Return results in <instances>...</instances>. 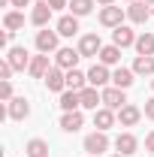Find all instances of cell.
<instances>
[{"label": "cell", "mask_w": 154, "mask_h": 157, "mask_svg": "<svg viewBox=\"0 0 154 157\" xmlns=\"http://www.w3.org/2000/svg\"><path fill=\"white\" fill-rule=\"evenodd\" d=\"M24 154L27 157H48V142L45 139H30L27 148H24Z\"/></svg>", "instance_id": "obj_26"}, {"label": "cell", "mask_w": 154, "mask_h": 157, "mask_svg": "<svg viewBox=\"0 0 154 157\" xmlns=\"http://www.w3.org/2000/svg\"><path fill=\"white\" fill-rule=\"evenodd\" d=\"M45 88H48V91H64V88H67V70L52 67V70L45 73Z\"/></svg>", "instance_id": "obj_10"}, {"label": "cell", "mask_w": 154, "mask_h": 157, "mask_svg": "<svg viewBox=\"0 0 154 157\" xmlns=\"http://www.w3.org/2000/svg\"><path fill=\"white\" fill-rule=\"evenodd\" d=\"M118 60H121V48H118L115 42H112V45H103V52H100V63H106V67H115Z\"/></svg>", "instance_id": "obj_25"}, {"label": "cell", "mask_w": 154, "mask_h": 157, "mask_svg": "<svg viewBox=\"0 0 154 157\" xmlns=\"http://www.w3.org/2000/svg\"><path fill=\"white\" fill-rule=\"evenodd\" d=\"M3 24H6V30H12V33H15V30L24 27V15H21L18 9H9V12L3 15Z\"/></svg>", "instance_id": "obj_27"}, {"label": "cell", "mask_w": 154, "mask_h": 157, "mask_svg": "<svg viewBox=\"0 0 154 157\" xmlns=\"http://www.w3.org/2000/svg\"><path fill=\"white\" fill-rule=\"evenodd\" d=\"M145 6H148V9H151V15H154V0H145Z\"/></svg>", "instance_id": "obj_37"}, {"label": "cell", "mask_w": 154, "mask_h": 157, "mask_svg": "<svg viewBox=\"0 0 154 157\" xmlns=\"http://www.w3.org/2000/svg\"><path fill=\"white\" fill-rule=\"evenodd\" d=\"M112 82V73L106 70V63H94L91 70H88V85L91 88H106Z\"/></svg>", "instance_id": "obj_6"}, {"label": "cell", "mask_w": 154, "mask_h": 157, "mask_svg": "<svg viewBox=\"0 0 154 157\" xmlns=\"http://www.w3.org/2000/svg\"><path fill=\"white\" fill-rule=\"evenodd\" d=\"M139 118H142V109L133 106V103H127L124 109H118V121H121V127H136Z\"/></svg>", "instance_id": "obj_11"}, {"label": "cell", "mask_w": 154, "mask_h": 157, "mask_svg": "<svg viewBox=\"0 0 154 157\" xmlns=\"http://www.w3.org/2000/svg\"><path fill=\"white\" fill-rule=\"evenodd\" d=\"M58 30H48V27H45V30H39L37 33V48L39 52H42V55H48V52H58Z\"/></svg>", "instance_id": "obj_7"}, {"label": "cell", "mask_w": 154, "mask_h": 157, "mask_svg": "<svg viewBox=\"0 0 154 157\" xmlns=\"http://www.w3.org/2000/svg\"><path fill=\"white\" fill-rule=\"evenodd\" d=\"M103 52V39L97 36V33H85V36L79 39V55L82 58H94Z\"/></svg>", "instance_id": "obj_3"}, {"label": "cell", "mask_w": 154, "mask_h": 157, "mask_svg": "<svg viewBox=\"0 0 154 157\" xmlns=\"http://www.w3.org/2000/svg\"><path fill=\"white\" fill-rule=\"evenodd\" d=\"M82 124H85V115L82 112H64V118H60V130H67V133L82 130Z\"/></svg>", "instance_id": "obj_17"}, {"label": "cell", "mask_w": 154, "mask_h": 157, "mask_svg": "<svg viewBox=\"0 0 154 157\" xmlns=\"http://www.w3.org/2000/svg\"><path fill=\"white\" fill-rule=\"evenodd\" d=\"M6 60L12 63V70H27L33 58L27 55V48H9V55H6Z\"/></svg>", "instance_id": "obj_15"}, {"label": "cell", "mask_w": 154, "mask_h": 157, "mask_svg": "<svg viewBox=\"0 0 154 157\" xmlns=\"http://www.w3.org/2000/svg\"><path fill=\"white\" fill-rule=\"evenodd\" d=\"M127 18L133 21V24H145V21L151 18V9L145 6V0H136V3L127 6Z\"/></svg>", "instance_id": "obj_9"}, {"label": "cell", "mask_w": 154, "mask_h": 157, "mask_svg": "<svg viewBox=\"0 0 154 157\" xmlns=\"http://www.w3.org/2000/svg\"><path fill=\"white\" fill-rule=\"evenodd\" d=\"M112 157H124V154H112Z\"/></svg>", "instance_id": "obj_39"}, {"label": "cell", "mask_w": 154, "mask_h": 157, "mask_svg": "<svg viewBox=\"0 0 154 157\" xmlns=\"http://www.w3.org/2000/svg\"><path fill=\"white\" fill-rule=\"evenodd\" d=\"M133 70H127V67H118L115 73H112V85H115V88H124V91H127V88H130V85H133Z\"/></svg>", "instance_id": "obj_23"}, {"label": "cell", "mask_w": 154, "mask_h": 157, "mask_svg": "<svg viewBox=\"0 0 154 157\" xmlns=\"http://www.w3.org/2000/svg\"><path fill=\"white\" fill-rule=\"evenodd\" d=\"M27 115H30V106H27V100H24V97H12V100H9V106H6V118H12V121H24Z\"/></svg>", "instance_id": "obj_8"}, {"label": "cell", "mask_w": 154, "mask_h": 157, "mask_svg": "<svg viewBox=\"0 0 154 157\" xmlns=\"http://www.w3.org/2000/svg\"><path fill=\"white\" fill-rule=\"evenodd\" d=\"M9 76H12V63L3 60V63H0V82H9Z\"/></svg>", "instance_id": "obj_30"}, {"label": "cell", "mask_w": 154, "mask_h": 157, "mask_svg": "<svg viewBox=\"0 0 154 157\" xmlns=\"http://www.w3.org/2000/svg\"><path fill=\"white\" fill-rule=\"evenodd\" d=\"M112 42H115L118 48H127V45H136V33L127 27V24H121L112 30Z\"/></svg>", "instance_id": "obj_13"}, {"label": "cell", "mask_w": 154, "mask_h": 157, "mask_svg": "<svg viewBox=\"0 0 154 157\" xmlns=\"http://www.w3.org/2000/svg\"><path fill=\"white\" fill-rule=\"evenodd\" d=\"M97 3H100V6H112L115 0H97Z\"/></svg>", "instance_id": "obj_36"}, {"label": "cell", "mask_w": 154, "mask_h": 157, "mask_svg": "<svg viewBox=\"0 0 154 157\" xmlns=\"http://www.w3.org/2000/svg\"><path fill=\"white\" fill-rule=\"evenodd\" d=\"M45 3H48V6H52V9H64V6H70V3H67V0H45Z\"/></svg>", "instance_id": "obj_34"}, {"label": "cell", "mask_w": 154, "mask_h": 157, "mask_svg": "<svg viewBox=\"0 0 154 157\" xmlns=\"http://www.w3.org/2000/svg\"><path fill=\"white\" fill-rule=\"evenodd\" d=\"M106 148H109V136H106L103 130H97V133H91V136H85V151H88L91 157H100Z\"/></svg>", "instance_id": "obj_2"}, {"label": "cell", "mask_w": 154, "mask_h": 157, "mask_svg": "<svg viewBox=\"0 0 154 157\" xmlns=\"http://www.w3.org/2000/svg\"><path fill=\"white\" fill-rule=\"evenodd\" d=\"M124 9L121 6H103L100 9V24H106V27H121L124 24Z\"/></svg>", "instance_id": "obj_5"}, {"label": "cell", "mask_w": 154, "mask_h": 157, "mask_svg": "<svg viewBox=\"0 0 154 157\" xmlns=\"http://www.w3.org/2000/svg\"><path fill=\"white\" fill-rule=\"evenodd\" d=\"M136 52H139V55H154V33L136 36Z\"/></svg>", "instance_id": "obj_28"}, {"label": "cell", "mask_w": 154, "mask_h": 157, "mask_svg": "<svg viewBox=\"0 0 154 157\" xmlns=\"http://www.w3.org/2000/svg\"><path fill=\"white\" fill-rule=\"evenodd\" d=\"M0 97L6 100V103L12 100V85H9V82H0Z\"/></svg>", "instance_id": "obj_31"}, {"label": "cell", "mask_w": 154, "mask_h": 157, "mask_svg": "<svg viewBox=\"0 0 154 157\" xmlns=\"http://www.w3.org/2000/svg\"><path fill=\"white\" fill-rule=\"evenodd\" d=\"M145 151H148V154H154V130L145 136Z\"/></svg>", "instance_id": "obj_32"}, {"label": "cell", "mask_w": 154, "mask_h": 157, "mask_svg": "<svg viewBox=\"0 0 154 157\" xmlns=\"http://www.w3.org/2000/svg\"><path fill=\"white\" fill-rule=\"evenodd\" d=\"M67 88L70 91H85L88 88V76L82 70H67Z\"/></svg>", "instance_id": "obj_22"}, {"label": "cell", "mask_w": 154, "mask_h": 157, "mask_svg": "<svg viewBox=\"0 0 154 157\" xmlns=\"http://www.w3.org/2000/svg\"><path fill=\"white\" fill-rule=\"evenodd\" d=\"M130 3H136V0H130Z\"/></svg>", "instance_id": "obj_40"}, {"label": "cell", "mask_w": 154, "mask_h": 157, "mask_svg": "<svg viewBox=\"0 0 154 157\" xmlns=\"http://www.w3.org/2000/svg\"><path fill=\"white\" fill-rule=\"evenodd\" d=\"M52 12H55V9H52L48 3H37V6H33V12H30V21H33L37 27H45V24L52 21Z\"/></svg>", "instance_id": "obj_18"}, {"label": "cell", "mask_w": 154, "mask_h": 157, "mask_svg": "<svg viewBox=\"0 0 154 157\" xmlns=\"http://www.w3.org/2000/svg\"><path fill=\"white\" fill-rule=\"evenodd\" d=\"M151 91H154V76H151Z\"/></svg>", "instance_id": "obj_38"}, {"label": "cell", "mask_w": 154, "mask_h": 157, "mask_svg": "<svg viewBox=\"0 0 154 157\" xmlns=\"http://www.w3.org/2000/svg\"><path fill=\"white\" fill-rule=\"evenodd\" d=\"M30 0H9V6H27Z\"/></svg>", "instance_id": "obj_35"}, {"label": "cell", "mask_w": 154, "mask_h": 157, "mask_svg": "<svg viewBox=\"0 0 154 157\" xmlns=\"http://www.w3.org/2000/svg\"><path fill=\"white\" fill-rule=\"evenodd\" d=\"M115 148H118V154L130 157V154H136L139 142H136V136H133V133H121V136L115 139Z\"/></svg>", "instance_id": "obj_16"}, {"label": "cell", "mask_w": 154, "mask_h": 157, "mask_svg": "<svg viewBox=\"0 0 154 157\" xmlns=\"http://www.w3.org/2000/svg\"><path fill=\"white\" fill-rule=\"evenodd\" d=\"M70 9H73V15H88L91 9H94V0H70Z\"/></svg>", "instance_id": "obj_29"}, {"label": "cell", "mask_w": 154, "mask_h": 157, "mask_svg": "<svg viewBox=\"0 0 154 157\" xmlns=\"http://www.w3.org/2000/svg\"><path fill=\"white\" fill-rule=\"evenodd\" d=\"M142 112H145V118H151V121H154V97L145 103V109H142Z\"/></svg>", "instance_id": "obj_33"}, {"label": "cell", "mask_w": 154, "mask_h": 157, "mask_svg": "<svg viewBox=\"0 0 154 157\" xmlns=\"http://www.w3.org/2000/svg\"><path fill=\"white\" fill-rule=\"evenodd\" d=\"M79 97H82V109H94V112H97V106L103 103V91L88 85L85 91H79Z\"/></svg>", "instance_id": "obj_12"}, {"label": "cell", "mask_w": 154, "mask_h": 157, "mask_svg": "<svg viewBox=\"0 0 154 157\" xmlns=\"http://www.w3.org/2000/svg\"><path fill=\"white\" fill-rule=\"evenodd\" d=\"M60 109H64V112H79V109H82L79 91H60Z\"/></svg>", "instance_id": "obj_19"}, {"label": "cell", "mask_w": 154, "mask_h": 157, "mask_svg": "<svg viewBox=\"0 0 154 157\" xmlns=\"http://www.w3.org/2000/svg\"><path fill=\"white\" fill-rule=\"evenodd\" d=\"M82 55H79V48H58L55 52V63H58L60 70H76Z\"/></svg>", "instance_id": "obj_4"}, {"label": "cell", "mask_w": 154, "mask_h": 157, "mask_svg": "<svg viewBox=\"0 0 154 157\" xmlns=\"http://www.w3.org/2000/svg\"><path fill=\"white\" fill-rule=\"evenodd\" d=\"M48 70H52V67H48V55H37V58L30 60V67H27V73L33 78H45Z\"/></svg>", "instance_id": "obj_20"}, {"label": "cell", "mask_w": 154, "mask_h": 157, "mask_svg": "<svg viewBox=\"0 0 154 157\" xmlns=\"http://www.w3.org/2000/svg\"><path fill=\"white\" fill-rule=\"evenodd\" d=\"M133 73L136 76H154V55H139L133 60Z\"/></svg>", "instance_id": "obj_21"}, {"label": "cell", "mask_w": 154, "mask_h": 157, "mask_svg": "<svg viewBox=\"0 0 154 157\" xmlns=\"http://www.w3.org/2000/svg\"><path fill=\"white\" fill-rule=\"evenodd\" d=\"M115 112H112V109H106V106H100V109H97L94 112V127L97 130H103V133H106V130H109V127H112V124H115Z\"/></svg>", "instance_id": "obj_14"}, {"label": "cell", "mask_w": 154, "mask_h": 157, "mask_svg": "<svg viewBox=\"0 0 154 157\" xmlns=\"http://www.w3.org/2000/svg\"><path fill=\"white\" fill-rule=\"evenodd\" d=\"M58 33L60 36H76L79 33V18L76 15H64V18L58 21Z\"/></svg>", "instance_id": "obj_24"}, {"label": "cell", "mask_w": 154, "mask_h": 157, "mask_svg": "<svg viewBox=\"0 0 154 157\" xmlns=\"http://www.w3.org/2000/svg\"><path fill=\"white\" fill-rule=\"evenodd\" d=\"M103 106L106 109H112V112H118V109H124L127 106V94H124V88H103Z\"/></svg>", "instance_id": "obj_1"}]
</instances>
